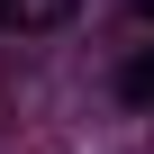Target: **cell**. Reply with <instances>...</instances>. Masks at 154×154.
<instances>
[{
  "label": "cell",
  "mask_w": 154,
  "mask_h": 154,
  "mask_svg": "<svg viewBox=\"0 0 154 154\" xmlns=\"http://www.w3.org/2000/svg\"><path fill=\"white\" fill-rule=\"evenodd\" d=\"M82 0H0V27H63Z\"/></svg>",
  "instance_id": "cell-1"
},
{
  "label": "cell",
  "mask_w": 154,
  "mask_h": 154,
  "mask_svg": "<svg viewBox=\"0 0 154 154\" xmlns=\"http://www.w3.org/2000/svg\"><path fill=\"white\" fill-rule=\"evenodd\" d=\"M118 91H127V100H136V109H145V100H154V54H136V63H127V72H118Z\"/></svg>",
  "instance_id": "cell-2"
},
{
  "label": "cell",
  "mask_w": 154,
  "mask_h": 154,
  "mask_svg": "<svg viewBox=\"0 0 154 154\" xmlns=\"http://www.w3.org/2000/svg\"><path fill=\"white\" fill-rule=\"evenodd\" d=\"M136 18H154V0H136Z\"/></svg>",
  "instance_id": "cell-3"
}]
</instances>
